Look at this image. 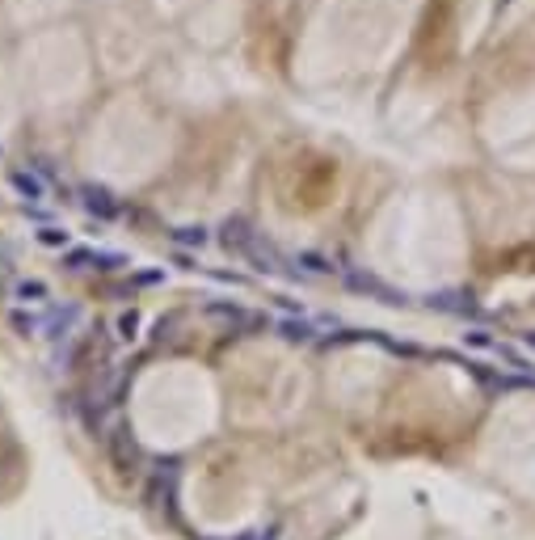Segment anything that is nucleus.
Segmentation results:
<instances>
[{
  "label": "nucleus",
  "instance_id": "obj_3",
  "mask_svg": "<svg viewBox=\"0 0 535 540\" xmlns=\"http://www.w3.org/2000/svg\"><path fill=\"white\" fill-rule=\"evenodd\" d=\"M118 329H123V338H135V329H139V316H135V313H127L123 321H118Z\"/></svg>",
  "mask_w": 535,
  "mask_h": 540
},
{
  "label": "nucleus",
  "instance_id": "obj_2",
  "mask_svg": "<svg viewBox=\"0 0 535 540\" xmlns=\"http://www.w3.org/2000/svg\"><path fill=\"white\" fill-rule=\"evenodd\" d=\"M274 536H278V528L270 524V528H249V532H240L236 540H274Z\"/></svg>",
  "mask_w": 535,
  "mask_h": 540
},
{
  "label": "nucleus",
  "instance_id": "obj_1",
  "mask_svg": "<svg viewBox=\"0 0 535 540\" xmlns=\"http://www.w3.org/2000/svg\"><path fill=\"white\" fill-rule=\"evenodd\" d=\"M43 296H46L43 283H21V287H17V300H21V304H34V300H43Z\"/></svg>",
  "mask_w": 535,
  "mask_h": 540
}]
</instances>
